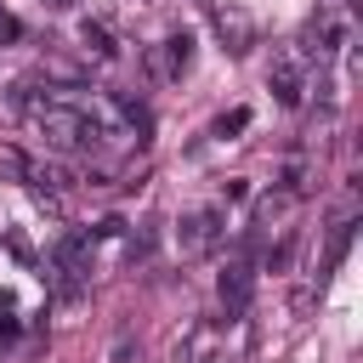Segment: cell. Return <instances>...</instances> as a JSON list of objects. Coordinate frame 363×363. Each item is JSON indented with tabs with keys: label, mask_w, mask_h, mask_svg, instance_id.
<instances>
[{
	"label": "cell",
	"mask_w": 363,
	"mask_h": 363,
	"mask_svg": "<svg viewBox=\"0 0 363 363\" xmlns=\"http://www.w3.org/2000/svg\"><path fill=\"white\" fill-rule=\"evenodd\" d=\"M227 233V221H221V210H193L187 221H182V250L187 255H199V250H216V238Z\"/></svg>",
	"instance_id": "cell-1"
},
{
	"label": "cell",
	"mask_w": 363,
	"mask_h": 363,
	"mask_svg": "<svg viewBox=\"0 0 363 363\" xmlns=\"http://www.w3.org/2000/svg\"><path fill=\"white\" fill-rule=\"evenodd\" d=\"M113 363H142V346H136L130 335H119V340H113Z\"/></svg>",
	"instance_id": "cell-7"
},
{
	"label": "cell",
	"mask_w": 363,
	"mask_h": 363,
	"mask_svg": "<svg viewBox=\"0 0 363 363\" xmlns=\"http://www.w3.org/2000/svg\"><path fill=\"white\" fill-rule=\"evenodd\" d=\"M216 289H221V306H227V312H244L250 295H255V267H250V261H233Z\"/></svg>",
	"instance_id": "cell-2"
},
{
	"label": "cell",
	"mask_w": 363,
	"mask_h": 363,
	"mask_svg": "<svg viewBox=\"0 0 363 363\" xmlns=\"http://www.w3.org/2000/svg\"><path fill=\"white\" fill-rule=\"evenodd\" d=\"M187 57H193V40H187V34H176V40H164L147 62H153V74H182V68H187Z\"/></svg>",
	"instance_id": "cell-3"
},
{
	"label": "cell",
	"mask_w": 363,
	"mask_h": 363,
	"mask_svg": "<svg viewBox=\"0 0 363 363\" xmlns=\"http://www.w3.org/2000/svg\"><path fill=\"white\" fill-rule=\"evenodd\" d=\"M244 125H250V113H244V108H233V113H227V119H221V125H216V130H221V136H227V130H244Z\"/></svg>",
	"instance_id": "cell-8"
},
{
	"label": "cell",
	"mask_w": 363,
	"mask_h": 363,
	"mask_svg": "<svg viewBox=\"0 0 363 363\" xmlns=\"http://www.w3.org/2000/svg\"><path fill=\"white\" fill-rule=\"evenodd\" d=\"M204 363H227V357H204Z\"/></svg>",
	"instance_id": "cell-10"
},
{
	"label": "cell",
	"mask_w": 363,
	"mask_h": 363,
	"mask_svg": "<svg viewBox=\"0 0 363 363\" xmlns=\"http://www.w3.org/2000/svg\"><path fill=\"white\" fill-rule=\"evenodd\" d=\"M45 6H68V0H45Z\"/></svg>",
	"instance_id": "cell-9"
},
{
	"label": "cell",
	"mask_w": 363,
	"mask_h": 363,
	"mask_svg": "<svg viewBox=\"0 0 363 363\" xmlns=\"http://www.w3.org/2000/svg\"><path fill=\"white\" fill-rule=\"evenodd\" d=\"M272 91H278V102L284 108H295L301 102V68L284 57V62H272Z\"/></svg>",
	"instance_id": "cell-4"
},
{
	"label": "cell",
	"mask_w": 363,
	"mask_h": 363,
	"mask_svg": "<svg viewBox=\"0 0 363 363\" xmlns=\"http://www.w3.org/2000/svg\"><path fill=\"white\" fill-rule=\"evenodd\" d=\"M79 40H85V45H91V51H96V57H113V51H119V45H113V40H108V28H102V23H91V17H85V23H79Z\"/></svg>",
	"instance_id": "cell-5"
},
{
	"label": "cell",
	"mask_w": 363,
	"mask_h": 363,
	"mask_svg": "<svg viewBox=\"0 0 363 363\" xmlns=\"http://www.w3.org/2000/svg\"><path fill=\"white\" fill-rule=\"evenodd\" d=\"M346 244H352V221H335V233H329V255H323V267H340V255H346Z\"/></svg>",
	"instance_id": "cell-6"
}]
</instances>
